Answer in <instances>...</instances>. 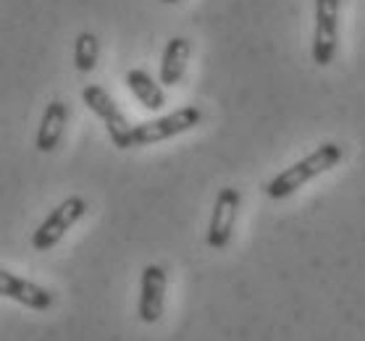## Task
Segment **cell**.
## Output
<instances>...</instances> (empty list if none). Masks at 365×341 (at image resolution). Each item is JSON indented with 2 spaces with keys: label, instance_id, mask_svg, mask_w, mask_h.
<instances>
[{
  "label": "cell",
  "instance_id": "1",
  "mask_svg": "<svg viewBox=\"0 0 365 341\" xmlns=\"http://www.w3.org/2000/svg\"><path fill=\"white\" fill-rule=\"evenodd\" d=\"M344 158V150H341L336 142H326L321 147L310 152L307 158L292 163L289 168H284L282 174H276L266 187V194L271 200H284L289 197L299 187H305L307 182H313L318 176H324L326 171L339 166V160Z\"/></svg>",
  "mask_w": 365,
  "mask_h": 341
},
{
  "label": "cell",
  "instance_id": "2",
  "mask_svg": "<svg viewBox=\"0 0 365 341\" xmlns=\"http://www.w3.org/2000/svg\"><path fill=\"white\" fill-rule=\"evenodd\" d=\"M82 100H84V105L106 124L108 137L116 150H129V147H134V126L126 121L124 110L118 108L116 100H113L100 84H87L82 90Z\"/></svg>",
  "mask_w": 365,
  "mask_h": 341
},
{
  "label": "cell",
  "instance_id": "3",
  "mask_svg": "<svg viewBox=\"0 0 365 341\" xmlns=\"http://www.w3.org/2000/svg\"><path fill=\"white\" fill-rule=\"evenodd\" d=\"M200 121H202V113L195 105H184L168 116L155 118V121H142L134 126V147H145V145H155V142L187 134L192 129H197Z\"/></svg>",
  "mask_w": 365,
  "mask_h": 341
},
{
  "label": "cell",
  "instance_id": "4",
  "mask_svg": "<svg viewBox=\"0 0 365 341\" xmlns=\"http://www.w3.org/2000/svg\"><path fill=\"white\" fill-rule=\"evenodd\" d=\"M87 213V202L79 194H71L66 200L61 202L58 208L50 210V216L40 224V229L32 234V247L37 252H48L58 244L66 231L76 221H82V216Z\"/></svg>",
  "mask_w": 365,
  "mask_h": 341
},
{
  "label": "cell",
  "instance_id": "5",
  "mask_svg": "<svg viewBox=\"0 0 365 341\" xmlns=\"http://www.w3.org/2000/svg\"><path fill=\"white\" fill-rule=\"evenodd\" d=\"M341 0H316V34H313V63L329 66L339 45Z\"/></svg>",
  "mask_w": 365,
  "mask_h": 341
},
{
  "label": "cell",
  "instance_id": "6",
  "mask_svg": "<svg viewBox=\"0 0 365 341\" xmlns=\"http://www.w3.org/2000/svg\"><path fill=\"white\" fill-rule=\"evenodd\" d=\"M240 208H242L240 189L224 187V189L218 192L213 213H210V224H207V244L213 250H224L226 244L232 241V231H234V224H237V216H240Z\"/></svg>",
  "mask_w": 365,
  "mask_h": 341
},
{
  "label": "cell",
  "instance_id": "7",
  "mask_svg": "<svg viewBox=\"0 0 365 341\" xmlns=\"http://www.w3.org/2000/svg\"><path fill=\"white\" fill-rule=\"evenodd\" d=\"M166 268L150 263L142 271L140 281V302H137V315L142 323H158L163 318V308H166Z\"/></svg>",
  "mask_w": 365,
  "mask_h": 341
},
{
  "label": "cell",
  "instance_id": "8",
  "mask_svg": "<svg viewBox=\"0 0 365 341\" xmlns=\"http://www.w3.org/2000/svg\"><path fill=\"white\" fill-rule=\"evenodd\" d=\"M0 294L29 310H50V305H53L50 289L34 281H26V278H19L16 273H11L6 268L0 271Z\"/></svg>",
  "mask_w": 365,
  "mask_h": 341
},
{
  "label": "cell",
  "instance_id": "9",
  "mask_svg": "<svg viewBox=\"0 0 365 341\" xmlns=\"http://www.w3.org/2000/svg\"><path fill=\"white\" fill-rule=\"evenodd\" d=\"M68 121V105L63 100H50V105L42 113L40 129H37V150L53 152L58 147L63 129Z\"/></svg>",
  "mask_w": 365,
  "mask_h": 341
},
{
  "label": "cell",
  "instance_id": "10",
  "mask_svg": "<svg viewBox=\"0 0 365 341\" xmlns=\"http://www.w3.org/2000/svg\"><path fill=\"white\" fill-rule=\"evenodd\" d=\"M192 45L187 37H171L160 58V84L163 87H176L182 82L184 71H187V61H190Z\"/></svg>",
  "mask_w": 365,
  "mask_h": 341
},
{
  "label": "cell",
  "instance_id": "11",
  "mask_svg": "<svg viewBox=\"0 0 365 341\" xmlns=\"http://www.w3.org/2000/svg\"><path fill=\"white\" fill-rule=\"evenodd\" d=\"M126 87H129L134 98L142 103V108L153 110V113L166 105L163 84L155 82L145 68H132V71H126Z\"/></svg>",
  "mask_w": 365,
  "mask_h": 341
},
{
  "label": "cell",
  "instance_id": "12",
  "mask_svg": "<svg viewBox=\"0 0 365 341\" xmlns=\"http://www.w3.org/2000/svg\"><path fill=\"white\" fill-rule=\"evenodd\" d=\"M98 56H100V42L92 32H82L74 42V66L76 71L82 74H90L98 66Z\"/></svg>",
  "mask_w": 365,
  "mask_h": 341
},
{
  "label": "cell",
  "instance_id": "13",
  "mask_svg": "<svg viewBox=\"0 0 365 341\" xmlns=\"http://www.w3.org/2000/svg\"><path fill=\"white\" fill-rule=\"evenodd\" d=\"M160 3H166V6H174V3H179V0H160Z\"/></svg>",
  "mask_w": 365,
  "mask_h": 341
}]
</instances>
